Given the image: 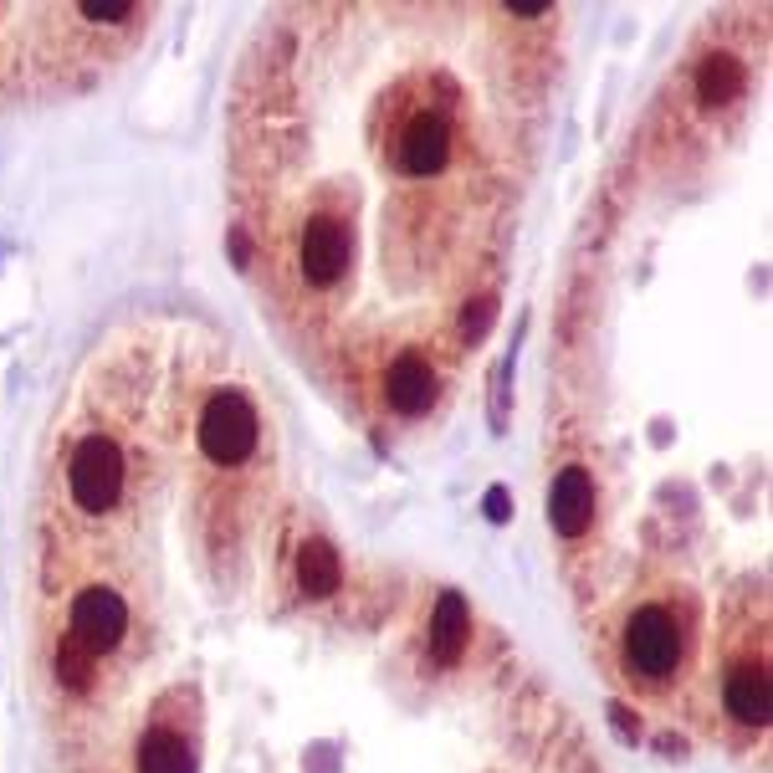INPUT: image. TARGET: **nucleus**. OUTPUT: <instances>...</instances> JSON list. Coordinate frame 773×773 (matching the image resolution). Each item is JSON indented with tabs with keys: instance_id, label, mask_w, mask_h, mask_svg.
Masks as SVG:
<instances>
[{
	"instance_id": "1",
	"label": "nucleus",
	"mask_w": 773,
	"mask_h": 773,
	"mask_svg": "<svg viewBox=\"0 0 773 773\" xmlns=\"http://www.w3.org/2000/svg\"><path fill=\"white\" fill-rule=\"evenodd\" d=\"M36 512L62 773H615L471 594L354 548L216 328L98 343Z\"/></svg>"
},
{
	"instance_id": "2",
	"label": "nucleus",
	"mask_w": 773,
	"mask_h": 773,
	"mask_svg": "<svg viewBox=\"0 0 773 773\" xmlns=\"http://www.w3.org/2000/svg\"><path fill=\"white\" fill-rule=\"evenodd\" d=\"M558 6H282L231 88V246L364 425L436 420L482 354L558 103Z\"/></svg>"
},
{
	"instance_id": "3",
	"label": "nucleus",
	"mask_w": 773,
	"mask_h": 773,
	"mask_svg": "<svg viewBox=\"0 0 773 773\" xmlns=\"http://www.w3.org/2000/svg\"><path fill=\"white\" fill-rule=\"evenodd\" d=\"M646 103L615 159L646 216L676 308V405L640 441L574 477H548V528L589 656L635 707L712 748H768V446L733 436L707 405L727 369L768 364L763 41L712 21ZM768 390V384H758Z\"/></svg>"
}]
</instances>
